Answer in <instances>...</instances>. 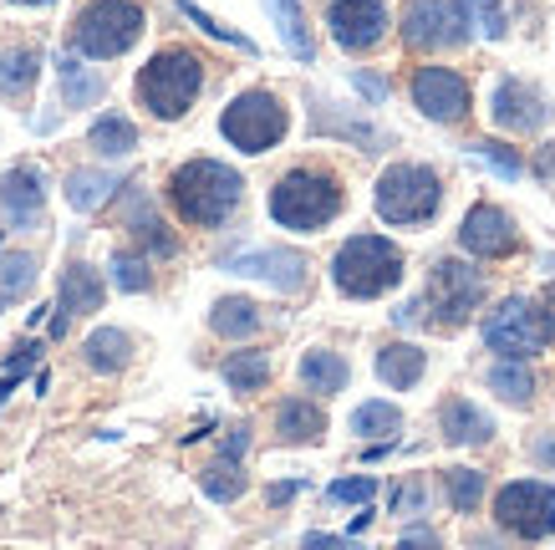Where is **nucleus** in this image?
I'll return each instance as SVG.
<instances>
[{
  "label": "nucleus",
  "instance_id": "1",
  "mask_svg": "<svg viewBox=\"0 0 555 550\" xmlns=\"http://www.w3.org/2000/svg\"><path fill=\"white\" fill-rule=\"evenodd\" d=\"M240 200H245V179H240V168L219 164V158H189L169 179V204L184 225H199V230L224 225L240 209Z\"/></svg>",
  "mask_w": 555,
  "mask_h": 550
},
{
  "label": "nucleus",
  "instance_id": "2",
  "mask_svg": "<svg viewBox=\"0 0 555 550\" xmlns=\"http://www.w3.org/2000/svg\"><path fill=\"white\" fill-rule=\"evenodd\" d=\"M341 204L347 194H341L337 174H326V168H291L270 189V219L281 230H321L341 215Z\"/></svg>",
  "mask_w": 555,
  "mask_h": 550
},
{
  "label": "nucleus",
  "instance_id": "3",
  "mask_svg": "<svg viewBox=\"0 0 555 550\" xmlns=\"http://www.w3.org/2000/svg\"><path fill=\"white\" fill-rule=\"evenodd\" d=\"M199 92H204V62H199V51H189V47L153 51V62L138 72V102L153 117H164V123L184 117Z\"/></svg>",
  "mask_w": 555,
  "mask_h": 550
},
{
  "label": "nucleus",
  "instance_id": "4",
  "mask_svg": "<svg viewBox=\"0 0 555 550\" xmlns=\"http://www.w3.org/2000/svg\"><path fill=\"white\" fill-rule=\"evenodd\" d=\"M332 281H337L341 296L377 300L403 281V251L392 240H383V234H352L337 251V260H332Z\"/></svg>",
  "mask_w": 555,
  "mask_h": 550
},
{
  "label": "nucleus",
  "instance_id": "5",
  "mask_svg": "<svg viewBox=\"0 0 555 550\" xmlns=\"http://www.w3.org/2000/svg\"><path fill=\"white\" fill-rule=\"evenodd\" d=\"M143 5L138 0H87L72 21V56L113 62L143 36Z\"/></svg>",
  "mask_w": 555,
  "mask_h": 550
},
{
  "label": "nucleus",
  "instance_id": "6",
  "mask_svg": "<svg viewBox=\"0 0 555 550\" xmlns=\"http://www.w3.org/2000/svg\"><path fill=\"white\" fill-rule=\"evenodd\" d=\"M286 128H291V113L266 87L240 92V98L219 113V133H224V143H235L240 153H270L286 138Z\"/></svg>",
  "mask_w": 555,
  "mask_h": 550
},
{
  "label": "nucleus",
  "instance_id": "7",
  "mask_svg": "<svg viewBox=\"0 0 555 550\" xmlns=\"http://www.w3.org/2000/svg\"><path fill=\"white\" fill-rule=\"evenodd\" d=\"M438 200H443V189H438V174L423 164H392L377 179V215L387 225H423V219L438 215Z\"/></svg>",
  "mask_w": 555,
  "mask_h": 550
},
{
  "label": "nucleus",
  "instance_id": "8",
  "mask_svg": "<svg viewBox=\"0 0 555 550\" xmlns=\"http://www.w3.org/2000/svg\"><path fill=\"white\" fill-rule=\"evenodd\" d=\"M551 336H555V311H545L540 300H525V296L505 300V306L485 321V342L500 351V357H515V362L545 351Z\"/></svg>",
  "mask_w": 555,
  "mask_h": 550
},
{
  "label": "nucleus",
  "instance_id": "9",
  "mask_svg": "<svg viewBox=\"0 0 555 550\" xmlns=\"http://www.w3.org/2000/svg\"><path fill=\"white\" fill-rule=\"evenodd\" d=\"M494 520L520 540H545L555 535V489L540 479H515L494 495Z\"/></svg>",
  "mask_w": 555,
  "mask_h": 550
},
{
  "label": "nucleus",
  "instance_id": "10",
  "mask_svg": "<svg viewBox=\"0 0 555 550\" xmlns=\"http://www.w3.org/2000/svg\"><path fill=\"white\" fill-rule=\"evenodd\" d=\"M219 266L230 270V276H250V281H266L275 291H301L306 285V255L301 251H286V245H266V251H224L219 255Z\"/></svg>",
  "mask_w": 555,
  "mask_h": 550
},
{
  "label": "nucleus",
  "instance_id": "11",
  "mask_svg": "<svg viewBox=\"0 0 555 550\" xmlns=\"http://www.w3.org/2000/svg\"><path fill=\"white\" fill-rule=\"evenodd\" d=\"M428 300H434V311L443 327H459V321H469V311L485 300V281H479V270L464 266V260H438L434 276H428Z\"/></svg>",
  "mask_w": 555,
  "mask_h": 550
},
{
  "label": "nucleus",
  "instance_id": "12",
  "mask_svg": "<svg viewBox=\"0 0 555 550\" xmlns=\"http://www.w3.org/2000/svg\"><path fill=\"white\" fill-rule=\"evenodd\" d=\"M408 92H413V107L434 123H459L469 113V82L454 67H418Z\"/></svg>",
  "mask_w": 555,
  "mask_h": 550
},
{
  "label": "nucleus",
  "instance_id": "13",
  "mask_svg": "<svg viewBox=\"0 0 555 550\" xmlns=\"http://www.w3.org/2000/svg\"><path fill=\"white\" fill-rule=\"evenodd\" d=\"M332 41L347 51H372L387 36V5L383 0H332L326 5Z\"/></svg>",
  "mask_w": 555,
  "mask_h": 550
},
{
  "label": "nucleus",
  "instance_id": "14",
  "mask_svg": "<svg viewBox=\"0 0 555 550\" xmlns=\"http://www.w3.org/2000/svg\"><path fill=\"white\" fill-rule=\"evenodd\" d=\"M0 209L16 230H36L41 225V209H47V179L36 164H16L0 174Z\"/></svg>",
  "mask_w": 555,
  "mask_h": 550
},
{
  "label": "nucleus",
  "instance_id": "15",
  "mask_svg": "<svg viewBox=\"0 0 555 550\" xmlns=\"http://www.w3.org/2000/svg\"><path fill=\"white\" fill-rule=\"evenodd\" d=\"M489 113H494V123H500L505 133H540V123H545V113H551V102L540 98V87L509 77V82L494 87Z\"/></svg>",
  "mask_w": 555,
  "mask_h": 550
},
{
  "label": "nucleus",
  "instance_id": "16",
  "mask_svg": "<svg viewBox=\"0 0 555 550\" xmlns=\"http://www.w3.org/2000/svg\"><path fill=\"white\" fill-rule=\"evenodd\" d=\"M459 245L469 255H485V260H500V255L515 251V225L500 204H474L464 225H459Z\"/></svg>",
  "mask_w": 555,
  "mask_h": 550
},
{
  "label": "nucleus",
  "instance_id": "17",
  "mask_svg": "<svg viewBox=\"0 0 555 550\" xmlns=\"http://www.w3.org/2000/svg\"><path fill=\"white\" fill-rule=\"evenodd\" d=\"M449 0H408L403 11V41L413 51L428 47H449V16H443Z\"/></svg>",
  "mask_w": 555,
  "mask_h": 550
},
{
  "label": "nucleus",
  "instance_id": "18",
  "mask_svg": "<svg viewBox=\"0 0 555 550\" xmlns=\"http://www.w3.org/2000/svg\"><path fill=\"white\" fill-rule=\"evenodd\" d=\"M438 429L449 444H489L494 438V423H489L485 408H474L469 398H449L443 413H438Z\"/></svg>",
  "mask_w": 555,
  "mask_h": 550
},
{
  "label": "nucleus",
  "instance_id": "19",
  "mask_svg": "<svg viewBox=\"0 0 555 550\" xmlns=\"http://www.w3.org/2000/svg\"><path fill=\"white\" fill-rule=\"evenodd\" d=\"M56 306H62V317H82V311H98L102 306V270L82 266V260H72L67 270H62V296H56Z\"/></svg>",
  "mask_w": 555,
  "mask_h": 550
},
{
  "label": "nucleus",
  "instance_id": "20",
  "mask_svg": "<svg viewBox=\"0 0 555 550\" xmlns=\"http://www.w3.org/2000/svg\"><path fill=\"white\" fill-rule=\"evenodd\" d=\"M209 332L224 336V342H245V336L260 332V306L250 296H219L209 306Z\"/></svg>",
  "mask_w": 555,
  "mask_h": 550
},
{
  "label": "nucleus",
  "instance_id": "21",
  "mask_svg": "<svg viewBox=\"0 0 555 550\" xmlns=\"http://www.w3.org/2000/svg\"><path fill=\"white\" fill-rule=\"evenodd\" d=\"M82 357L92 372L113 378V372H122V367L133 362V336L118 332V327H98V332L82 342Z\"/></svg>",
  "mask_w": 555,
  "mask_h": 550
},
{
  "label": "nucleus",
  "instance_id": "22",
  "mask_svg": "<svg viewBox=\"0 0 555 550\" xmlns=\"http://www.w3.org/2000/svg\"><path fill=\"white\" fill-rule=\"evenodd\" d=\"M275 434H281V444H317L326 434V413L306 398H286L275 408Z\"/></svg>",
  "mask_w": 555,
  "mask_h": 550
},
{
  "label": "nucleus",
  "instance_id": "23",
  "mask_svg": "<svg viewBox=\"0 0 555 550\" xmlns=\"http://www.w3.org/2000/svg\"><path fill=\"white\" fill-rule=\"evenodd\" d=\"M377 378H383L387 387H398V393H408V387H418L423 367H428V357H423L418 347H408V342H387L383 351H377Z\"/></svg>",
  "mask_w": 555,
  "mask_h": 550
},
{
  "label": "nucleus",
  "instance_id": "24",
  "mask_svg": "<svg viewBox=\"0 0 555 550\" xmlns=\"http://www.w3.org/2000/svg\"><path fill=\"white\" fill-rule=\"evenodd\" d=\"M113 189H122V179L118 174H107V168H72L67 174V204L72 209H82V215L102 209V204L113 200Z\"/></svg>",
  "mask_w": 555,
  "mask_h": 550
},
{
  "label": "nucleus",
  "instance_id": "25",
  "mask_svg": "<svg viewBox=\"0 0 555 550\" xmlns=\"http://www.w3.org/2000/svg\"><path fill=\"white\" fill-rule=\"evenodd\" d=\"M489 393L500 402H509V408H530L535 402V372L525 362H515V357H500L489 367Z\"/></svg>",
  "mask_w": 555,
  "mask_h": 550
},
{
  "label": "nucleus",
  "instance_id": "26",
  "mask_svg": "<svg viewBox=\"0 0 555 550\" xmlns=\"http://www.w3.org/2000/svg\"><path fill=\"white\" fill-rule=\"evenodd\" d=\"M56 77H62V102H67V107H92V102H102V92H107L102 72L82 67V56H62V62H56Z\"/></svg>",
  "mask_w": 555,
  "mask_h": 550
},
{
  "label": "nucleus",
  "instance_id": "27",
  "mask_svg": "<svg viewBox=\"0 0 555 550\" xmlns=\"http://www.w3.org/2000/svg\"><path fill=\"white\" fill-rule=\"evenodd\" d=\"M270 16H275V31L286 41V51L296 62H317V41L306 31V16H301V0H266Z\"/></svg>",
  "mask_w": 555,
  "mask_h": 550
},
{
  "label": "nucleus",
  "instance_id": "28",
  "mask_svg": "<svg viewBox=\"0 0 555 550\" xmlns=\"http://www.w3.org/2000/svg\"><path fill=\"white\" fill-rule=\"evenodd\" d=\"M347 378H352V367H347V357H337V351H306L301 357V383L306 393H341L347 387Z\"/></svg>",
  "mask_w": 555,
  "mask_h": 550
},
{
  "label": "nucleus",
  "instance_id": "29",
  "mask_svg": "<svg viewBox=\"0 0 555 550\" xmlns=\"http://www.w3.org/2000/svg\"><path fill=\"white\" fill-rule=\"evenodd\" d=\"M41 72V51L36 47H11L0 51V98H26Z\"/></svg>",
  "mask_w": 555,
  "mask_h": 550
},
{
  "label": "nucleus",
  "instance_id": "30",
  "mask_svg": "<svg viewBox=\"0 0 555 550\" xmlns=\"http://www.w3.org/2000/svg\"><path fill=\"white\" fill-rule=\"evenodd\" d=\"M87 143H92V153H98V158H122V153L138 149V128L122 113H102L98 123H92Z\"/></svg>",
  "mask_w": 555,
  "mask_h": 550
},
{
  "label": "nucleus",
  "instance_id": "31",
  "mask_svg": "<svg viewBox=\"0 0 555 550\" xmlns=\"http://www.w3.org/2000/svg\"><path fill=\"white\" fill-rule=\"evenodd\" d=\"M224 383H230V393H260L270 383V357L266 351H230L224 357Z\"/></svg>",
  "mask_w": 555,
  "mask_h": 550
},
{
  "label": "nucleus",
  "instance_id": "32",
  "mask_svg": "<svg viewBox=\"0 0 555 550\" xmlns=\"http://www.w3.org/2000/svg\"><path fill=\"white\" fill-rule=\"evenodd\" d=\"M128 230L143 240V251L149 255H173L179 251V245H173V234H169V225L149 209V200H133V209H128Z\"/></svg>",
  "mask_w": 555,
  "mask_h": 550
},
{
  "label": "nucleus",
  "instance_id": "33",
  "mask_svg": "<svg viewBox=\"0 0 555 550\" xmlns=\"http://www.w3.org/2000/svg\"><path fill=\"white\" fill-rule=\"evenodd\" d=\"M199 484H204V495H209L215 504H235L240 495H245V474H240L235 459H215V464L199 474Z\"/></svg>",
  "mask_w": 555,
  "mask_h": 550
},
{
  "label": "nucleus",
  "instance_id": "34",
  "mask_svg": "<svg viewBox=\"0 0 555 550\" xmlns=\"http://www.w3.org/2000/svg\"><path fill=\"white\" fill-rule=\"evenodd\" d=\"M31 285H36V255H26V251L0 255V306H5V300H21Z\"/></svg>",
  "mask_w": 555,
  "mask_h": 550
},
{
  "label": "nucleus",
  "instance_id": "35",
  "mask_svg": "<svg viewBox=\"0 0 555 550\" xmlns=\"http://www.w3.org/2000/svg\"><path fill=\"white\" fill-rule=\"evenodd\" d=\"M398 429H403V413L392 402H362L352 413V434H362V438H392Z\"/></svg>",
  "mask_w": 555,
  "mask_h": 550
},
{
  "label": "nucleus",
  "instance_id": "36",
  "mask_svg": "<svg viewBox=\"0 0 555 550\" xmlns=\"http://www.w3.org/2000/svg\"><path fill=\"white\" fill-rule=\"evenodd\" d=\"M443 484H449V504H454L459 515L479 510V500H485V474L479 469H449Z\"/></svg>",
  "mask_w": 555,
  "mask_h": 550
},
{
  "label": "nucleus",
  "instance_id": "37",
  "mask_svg": "<svg viewBox=\"0 0 555 550\" xmlns=\"http://www.w3.org/2000/svg\"><path fill=\"white\" fill-rule=\"evenodd\" d=\"M469 153H474V158H485V164L494 168V174H500L505 183H515L525 174V158H520V153L505 149V143H494V138H479V143H469Z\"/></svg>",
  "mask_w": 555,
  "mask_h": 550
},
{
  "label": "nucleus",
  "instance_id": "38",
  "mask_svg": "<svg viewBox=\"0 0 555 550\" xmlns=\"http://www.w3.org/2000/svg\"><path fill=\"white\" fill-rule=\"evenodd\" d=\"M113 285L118 291H128V296H138V291H149L153 276H149V260L133 251H118L113 255Z\"/></svg>",
  "mask_w": 555,
  "mask_h": 550
},
{
  "label": "nucleus",
  "instance_id": "39",
  "mask_svg": "<svg viewBox=\"0 0 555 550\" xmlns=\"http://www.w3.org/2000/svg\"><path fill=\"white\" fill-rule=\"evenodd\" d=\"M179 11H184V16L194 21L204 36H215V41H230L235 51H250V56H255V41H250V36H240V31H230V26H219L209 11H199V5H194V0H179Z\"/></svg>",
  "mask_w": 555,
  "mask_h": 550
},
{
  "label": "nucleus",
  "instance_id": "40",
  "mask_svg": "<svg viewBox=\"0 0 555 550\" xmlns=\"http://www.w3.org/2000/svg\"><path fill=\"white\" fill-rule=\"evenodd\" d=\"M372 495H377V479H372V474H352V479H337L326 489L332 504H372Z\"/></svg>",
  "mask_w": 555,
  "mask_h": 550
},
{
  "label": "nucleus",
  "instance_id": "41",
  "mask_svg": "<svg viewBox=\"0 0 555 550\" xmlns=\"http://www.w3.org/2000/svg\"><path fill=\"white\" fill-rule=\"evenodd\" d=\"M423 504H428V484L403 479L392 489V500H387V515H423Z\"/></svg>",
  "mask_w": 555,
  "mask_h": 550
},
{
  "label": "nucleus",
  "instance_id": "42",
  "mask_svg": "<svg viewBox=\"0 0 555 550\" xmlns=\"http://www.w3.org/2000/svg\"><path fill=\"white\" fill-rule=\"evenodd\" d=\"M443 16H449V47H459V41L474 36V0H449Z\"/></svg>",
  "mask_w": 555,
  "mask_h": 550
},
{
  "label": "nucleus",
  "instance_id": "43",
  "mask_svg": "<svg viewBox=\"0 0 555 550\" xmlns=\"http://www.w3.org/2000/svg\"><path fill=\"white\" fill-rule=\"evenodd\" d=\"M474 26H479V31L489 36V41H500V36H505V11H500V0H474Z\"/></svg>",
  "mask_w": 555,
  "mask_h": 550
},
{
  "label": "nucleus",
  "instance_id": "44",
  "mask_svg": "<svg viewBox=\"0 0 555 550\" xmlns=\"http://www.w3.org/2000/svg\"><path fill=\"white\" fill-rule=\"evenodd\" d=\"M352 87L367 102H387V82H383V77H372V72H352Z\"/></svg>",
  "mask_w": 555,
  "mask_h": 550
},
{
  "label": "nucleus",
  "instance_id": "45",
  "mask_svg": "<svg viewBox=\"0 0 555 550\" xmlns=\"http://www.w3.org/2000/svg\"><path fill=\"white\" fill-rule=\"evenodd\" d=\"M245 449H250V429H245V423H240V429H230V438H224V453H219V459H245Z\"/></svg>",
  "mask_w": 555,
  "mask_h": 550
},
{
  "label": "nucleus",
  "instance_id": "46",
  "mask_svg": "<svg viewBox=\"0 0 555 550\" xmlns=\"http://www.w3.org/2000/svg\"><path fill=\"white\" fill-rule=\"evenodd\" d=\"M301 489H306L301 479H281V484H270V489H266V500L270 504H291L296 495H301Z\"/></svg>",
  "mask_w": 555,
  "mask_h": 550
},
{
  "label": "nucleus",
  "instance_id": "47",
  "mask_svg": "<svg viewBox=\"0 0 555 550\" xmlns=\"http://www.w3.org/2000/svg\"><path fill=\"white\" fill-rule=\"evenodd\" d=\"M392 550H438V535L434 530H408Z\"/></svg>",
  "mask_w": 555,
  "mask_h": 550
},
{
  "label": "nucleus",
  "instance_id": "48",
  "mask_svg": "<svg viewBox=\"0 0 555 550\" xmlns=\"http://www.w3.org/2000/svg\"><path fill=\"white\" fill-rule=\"evenodd\" d=\"M530 459L545 464V469H555V434H540L535 444H530Z\"/></svg>",
  "mask_w": 555,
  "mask_h": 550
},
{
  "label": "nucleus",
  "instance_id": "49",
  "mask_svg": "<svg viewBox=\"0 0 555 550\" xmlns=\"http://www.w3.org/2000/svg\"><path fill=\"white\" fill-rule=\"evenodd\" d=\"M301 546L306 550H341V546H347V540H341V535H306V540H301Z\"/></svg>",
  "mask_w": 555,
  "mask_h": 550
},
{
  "label": "nucleus",
  "instance_id": "50",
  "mask_svg": "<svg viewBox=\"0 0 555 550\" xmlns=\"http://www.w3.org/2000/svg\"><path fill=\"white\" fill-rule=\"evenodd\" d=\"M16 383H21V372H5V378H0V402H5L11 393H16Z\"/></svg>",
  "mask_w": 555,
  "mask_h": 550
},
{
  "label": "nucleus",
  "instance_id": "51",
  "mask_svg": "<svg viewBox=\"0 0 555 550\" xmlns=\"http://www.w3.org/2000/svg\"><path fill=\"white\" fill-rule=\"evenodd\" d=\"M540 168H545V174H551V179H555V149H545V158H540Z\"/></svg>",
  "mask_w": 555,
  "mask_h": 550
},
{
  "label": "nucleus",
  "instance_id": "52",
  "mask_svg": "<svg viewBox=\"0 0 555 550\" xmlns=\"http://www.w3.org/2000/svg\"><path fill=\"white\" fill-rule=\"evenodd\" d=\"M16 5H47V0H16Z\"/></svg>",
  "mask_w": 555,
  "mask_h": 550
}]
</instances>
